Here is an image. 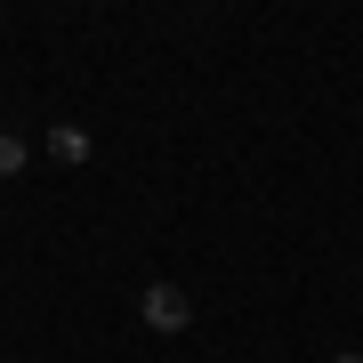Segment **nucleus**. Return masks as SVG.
<instances>
[{"label":"nucleus","instance_id":"nucleus-4","mask_svg":"<svg viewBox=\"0 0 363 363\" xmlns=\"http://www.w3.org/2000/svg\"><path fill=\"white\" fill-rule=\"evenodd\" d=\"M331 363H363V347H339V355H331Z\"/></svg>","mask_w":363,"mask_h":363},{"label":"nucleus","instance_id":"nucleus-2","mask_svg":"<svg viewBox=\"0 0 363 363\" xmlns=\"http://www.w3.org/2000/svg\"><path fill=\"white\" fill-rule=\"evenodd\" d=\"M40 154H49L57 169H81V162H89V130H81V121H57V130L40 138Z\"/></svg>","mask_w":363,"mask_h":363},{"label":"nucleus","instance_id":"nucleus-3","mask_svg":"<svg viewBox=\"0 0 363 363\" xmlns=\"http://www.w3.org/2000/svg\"><path fill=\"white\" fill-rule=\"evenodd\" d=\"M33 154H40L33 138H16V130H0V178H16V169H25Z\"/></svg>","mask_w":363,"mask_h":363},{"label":"nucleus","instance_id":"nucleus-1","mask_svg":"<svg viewBox=\"0 0 363 363\" xmlns=\"http://www.w3.org/2000/svg\"><path fill=\"white\" fill-rule=\"evenodd\" d=\"M138 315H145V331L178 339L186 323H194V298H186L178 283H145V291H138Z\"/></svg>","mask_w":363,"mask_h":363}]
</instances>
